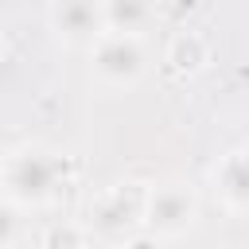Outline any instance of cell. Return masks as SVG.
Here are the masks:
<instances>
[{
  "mask_svg": "<svg viewBox=\"0 0 249 249\" xmlns=\"http://www.w3.org/2000/svg\"><path fill=\"white\" fill-rule=\"evenodd\" d=\"M148 198H152V191L144 183H117L113 191H105L89 202L86 230H97L105 237H121V233H128L132 226L144 222Z\"/></svg>",
  "mask_w": 249,
  "mask_h": 249,
  "instance_id": "obj_3",
  "label": "cell"
},
{
  "mask_svg": "<svg viewBox=\"0 0 249 249\" xmlns=\"http://www.w3.org/2000/svg\"><path fill=\"white\" fill-rule=\"evenodd\" d=\"M43 249H86V226L82 222H54V226H47Z\"/></svg>",
  "mask_w": 249,
  "mask_h": 249,
  "instance_id": "obj_9",
  "label": "cell"
},
{
  "mask_svg": "<svg viewBox=\"0 0 249 249\" xmlns=\"http://www.w3.org/2000/svg\"><path fill=\"white\" fill-rule=\"evenodd\" d=\"M214 187L230 206L245 210L249 206V152H226L214 167Z\"/></svg>",
  "mask_w": 249,
  "mask_h": 249,
  "instance_id": "obj_6",
  "label": "cell"
},
{
  "mask_svg": "<svg viewBox=\"0 0 249 249\" xmlns=\"http://www.w3.org/2000/svg\"><path fill=\"white\" fill-rule=\"evenodd\" d=\"M206 54H210L206 39H202L198 31H191V27H179V31L171 35V43H167V66H171L175 74H195V70H202Z\"/></svg>",
  "mask_w": 249,
  "mask_h": 249,
  "instance_id": "obj_7",
  "label": "cell"
},
{
  "mask_svg": "<svg viewBox=\"0 0 249 249\" xmlns=\"http://www.w3.org/2000/svg\"><path fill=\"white\" fill-rule=\"evenodd\" d=\"M16 230H19V206L4 198V249H16Z\"/></svg>",
  "mask_w": 249,
  "mask_h": 249,
  "instance_id": "obj_10",
  "label": "cell"
},
{
  "mask_svg": "<svg viewBox=\"0 0 249 249\" xmlns=\"http://www.w3.org/2000/svg\"><path fill=\"white\" fill-rule=\"evenodd\" d=\"M144 66H148V54H144L140 35L105 31L89 43V70L105 86H136Z\"/></svg>",
  "mask_w": 249,
  "mask_h": 249,
  "instance_id": "obj_2",
  "label": "cell"
},
{
  "mask_svg": "<svg viewBox=\"0 0 249 249\" xmlns=\"http://www.w3.org/2000/svg\"><path fill=\"white\" fill-rule=\"evenodd\" d=\"M124 249H160V245H156L152 233H132V237L124 241Z\"/></svg>",
  "mask_w": 249,
  "mask_h": 249,
  "instance_id": "obj_11",
  "label": "cell"
},
{
  "mask_svg": "<svg viewBox=\"0 0 249 249\" xmlns=\"http://www.w3.org/2000/svg\"><path fill=\"white\" fill-rule=\"evenodd\" d=\"M47 19L58 35L66 39H97L105 35V4H93V0H58L47 8Z\"/></svg>",
  "mask_w": 249,
  "mask_h": 249,
  "instance_id": "obj_5",
  "label": "cell"
},
{
  "mask_svg": "<svg viewBox=\"0 0 249 249\" xmlns=\"http://www.w3.org/2000/svg\"><path fill=\"white\" fill-rule=\"evenodd\" d=\"M195 195L179 183H167V187H156L152 198H148V214H144V226L152 237H175L183 233L191 222H195Z\"/></svg>",
  "mask_w": 249,
  "mask_h": 249,
  "instance_id": "obj_4",
  "label": "cell"
},
{
  "mask_svg": "<svg viewBox=\"0 0 249 249\" xmlns=\"http://www.w3.org/2000/svg\"><path fill=\"white\" fill-rule=\"evenodd\" d=\"M148 19H152V8L148 4H136V0H109L105 4V31L136 35Z\"/></svg>",
  "mask_w": 249,
  "mask_h": 249,
  "instance_id": "obj_8",
  "label": "cell"
},
{
  "mask_svg": "<svg viewBox=\"0 0 249 249\" xmlns=\"http://www.w3.org/2000/svg\"><path fill=\"white\" fill-rule=\"evenodd\" d=\"M66 179V160H58L47 148H16L4 160V198L16 206H39L54 198V191Z\"/></svg>",
  "mask_w": 249,
  "mask_h": 249,
  "instance_id": "obj_1",
  "label": "cell"
}]
</instances>
